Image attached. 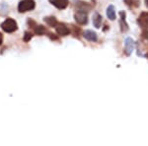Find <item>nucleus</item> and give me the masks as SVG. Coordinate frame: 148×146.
<instances>
[{"mask_svg": "<svg viewBox=\"0 0 148 146\" xmlns=\"http://www.w3.org/2000/svg\"><path fill=\"white\" fill-rule=\"evenodd\" d=\"M56 33L58 34L59 36H67L69 34V29L66 27L65 24L63 23H57V25L56 26Z\"/></svg>", "mask_w": 148, "mask_h": 146, "instance_id": "nucleus-5", "label": "nucleus"}, {"mask_svg": "<svg viewBox=\"0 0 148 146\" xmlns=\"http://www.w3.org/2000/svg\"><path fill=\"white\" fill-rule=\"evenodd\" d=\"M107 16L112 21H114L116 19V11H114V7L113 5H110L107 8Z\"/></svg>", "mask_w": 148, "mask_h": 146, "instance_id": "nucleus-11", "label": "nucleus"}, {"mask_svg": "<svg viewBox=\"0 0 148 146\" xmlns=\"http://www.w3.org/2000/svg\"><path fill=\"white\" fill-rule=\"evenodd\" d=\"M45 21H46V23H47L49 26H51V27H56V26L57 25L56 19L54 18V17H52V16H51V17L45 18Z\"/></svg>", "mask_w": 148, "mask_h": 146, "instance_id": "nucleus-13", "label": "nucleus"}, {"mask_svg": "<svg viewBox=\"0 0 148 146\" xmlns=\"http://www.w3.org/2000/svg\"><path fill=\"white\" fill-rule=\"evenodd\" d=\"M1 28H2V30L6 33H13L18 29V25L15 20H13V19H11V18H8L1 24Z\"/></svg>", "mask_w": 148, "mask_h": 146, "instance_id": "nucleus-1", "label": "nucleus"}, {"mask_svg": "<svg viewBox=\"0 0 148 146\" xmlns=\"http://www.w3.org/2000/svg\"><path fill=\"white\" fill-rule=\"evenodd\" d=\"M49 2L58 9H65L68 6V0H49Z\"/></svg>", "mask_w": 148, "mask_h": 146, "instance_id": "nucleus-6", "label": "nucleus"}, {"mask_svg": "<svg viewBox=\"0 0 148 146\" xmlns=\"http://www.w3.org/2000/svg\"><path fill=\"white\" fill-rule=\"evenodd\" d=\"M32 38H33V35L29 32H26L25 35H24V40H25V42H29Z\"/></svg>", "mask_w": 148, "mask_h": 146, "instance_id": "nucleus-17", "label": "nucleus"}, {"mask_svg": "<svg viewBox=\"0 0 148 146\" xmlns=\"http://www.w3.org/2000/svg\"><path fill=\"white\" fill-rule=\"evenodd\" d=\"M36 3L34 0H22L20 1L18 5V11L20 13H25V12L31 11L35 9Z\"/></svg>", "mask_w": 148, "mask_h": 146, "instance_id": "nucleus-2", "label": "nucleus"}, {"mask_svg": "<svg viewBox=\"0 0 148 146\" xmlns=\"http://www.w3.org/2000/svg\"><path fill=\"white\" fill-rule=\"evenodd\" d=\"M133 47H134V42L131 38H126L125 39V53L126 56H130L132 53Z\"/></svg>", "mask_w": 148, "mask_h": 146, "instance_id": "nucleus-4", "label": "nucleus"}, {"mask_svg": "<svg viewBox=\"0 0 148 146\" xmlns=\"http://www.w3.org/2000/svg\"><path fill=\"white\" fill-rule=\"evenodd\" d=\"M76 7L81 11H87L91 9V6L88 5L86 2H81V1H78L77 3H76Z\"/></svg>", "mask_w": 148, "mask_h": 146, "instance_id": "nucleus-12", "label": "nucleus"}, {"mask_svg": "<svg viewBox=\"0 0 148 146\" xmlns=\"http://www.w3.org/2000/svg\"><path fill=\"white\" fill-rule=\"evenodd\" d=\"M83 36H84V38H85L86 40H90V42H96V40H98L96 33L93 32V31H90V30L85 31L84 34H83Z\"/></svg>", "mask_w": 148, "mask_h": 146, "instance_id": "nucleus-8", "label": "nucleus"}, {"mask_svg": "<svg viewBox=\"0 0 148 146\" xmlns=\"http://www.w3.org/2000/svg\"><path fill=\"white\" fill-rule=\"evenodd\" d=\"M145 3H146V6L148 7V0H145Z\"/></svg>", "mask_w": 148, "mask_h": 146, "instance_id": "nucleus-20", "label": "nucleus"}, {"mask_svg": "<svg viewBox=\"0 0 148 146\" xmlns=\"http://www.w3.org/2000/svg\"><path fill=\"white\" fill-rule=\"evenodd\" d=\"M142 39L148 42V31H143L142 32Z\"/></svg>", "mask_w": 148, "mask_h": 146, "instance_id": "nucleus-18", "label": "nucleus"}, {"mask_svg": "<svg viewBox=\"0 0 148 146\" xmlns=\"http://www.w3.org/2000/svg\"><path fill=\"white\" fill-rule=\"evenodd\" d=\"M125 3L130 7H137L139 5V1L138 0H125Z\"/></svg>", "mask_w": 148, "mask_h": 146, "instance_id": "nucleus-15", "label": "nucleus"}, {"mask_svg": "<svg viewBox=\"0 0 148 146\" xmlns=\"http://www.w3.org/2000/svg\"><path fill=\"white\" fill-rule=\"evenodd\" d=\"M72 27V30H73V36L74 37H77L79 38V35H80V29H78L77 27H75V26H71Z\"/></svg>", "mask_w": 148, "mask_h": 146, "instance_id": "nucleus-16", "label": "nucleus"}, {"mask_svg": "<svg viewBox=\"0 0 148 146\" xmlns=\"http://www.w3.org/2000/svg\"><path fill=\"white\" fill-rule=\"evenodd\" d=\"M35 33H36L37 35H39V36H42V35L46 34V33H47V30H46V28H45L44 26L39 25V26H36V28H35Z\"/></svg>", "mask_w": 148, "mask_h": 146, "instance_id": "nucleus-14", "label": "nucleus"}, {"mask_svg": "<svg viewBox=\"0 0 148 146\" xmlns=\"http://www.w3.org/2000/svg\"><path fill=\"white\" fill-rule=\"evenodd\" d=\"M120 15H121V32H126L128 30V25L125 22V13L123 11L120 12Z\"/></svg>", "mask_w": 148, "mask_h": 146, "instance_id": "nucleus-9", "label": "nucleus"}, {"mask_svg": "<svg viewBox=\"0 0 148 146\" xmlns=\"http://www.w3.org/2000/svg\"><path fill=\"white\" fill-rule=\"evenodd\" d=\"M2 42H3V36H2V34L0 33V45H1Z\"/></svg>", "mask_w": 148, "mask_h": 146, "instance_id": "nucleus-19", "label": "nucleus"}, {"mask_svg": "<svg viewBox=\"0 0 148 146\" xmlns=\"http://www.w3.org/2000/svg\"><path fill=\"white\" fill-rule=\"evenodd\" d=\"M74 18H75L76 22L78 24H80V25H85V24H87L88 22V16L85 11L79 10L74 15Z\"/></svg>", "mask_w": 148, "mask_h": 146, "instance_id": "nucleus-3", "label": "nucleus"}, {"mask_svg": "<svg viewBox=\"0 0 148 146\" xmlns=\"http://www.w3.org/2000/svg\"><path fill=\"white\" fill-rule=\"evenodd\" d=\"M138 24L142 28H148V12H143L138 17Z\"/></svg>", "mask_w": 148, "mask_h": 146, "instance_id": "nucleus-7", "label": "nucleus"}, {"mask_svg": "<svg viewBox=\"0 0 148 146\" xmlns=\"http://www.w3.org/2000/svg\"><path fill=\"white\" fill-rule=\"evenodd\" d=\"M101 24H102V16L99 13H95L94 16H93V25L97 29H99L101 27Z\"/></svg>", "mask_w": 148, "mask_h": 146, "instance_id": "nucleus-10", "label": "nucleus"}, {"mask_svg": "<svg viewBox=\"0 0 148 146\" xmlns=\"http://www.w3.org/2000/svg\"><path fill=\"white\" fill-rule=\"evenodd\" d=\"M146 57H147V58H148V53L146 54Z\"/></svg>", "mask_w": 148, "mask_h": 146, "instance_id": "nucleus-21", "label": "nucleus"}]
</instances>
